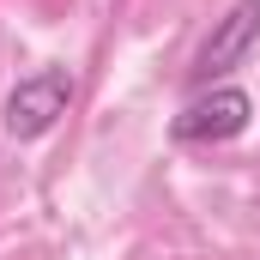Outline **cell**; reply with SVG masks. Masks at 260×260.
<instances>
[{
    "mask_svg": "<svg viewBox=\"0 0 260 260\" xmlns=\"http://www.w3.org/2000/svg\"><path fill=\"white\" fill-rule=\"evenodd\" d=\"M67 103H73V79H67V67H43V73L18 79V85L6 91V103H0V127L12 133V139H43V133L67 115Z\"/></svg>",
    "mask_w": 260,
    "mask_h": 260,
    "instance_id": "6da1fadb",
    "label": "cell"
},
{
    "mask_svg": "<svg viewBox=\"0 0 260 260\" xmlns=\"http://www.w3.org/2000/svg\"><path fill=\"white\" fill-rule=\"evenodd\" d=\"M248 121H254V97L242 85H212V91H200L194 103L176 115L170 133L182 145H224V139L248 133Z\"/></svg>",
    "mask_w": 260,
    "mask_h": 260,
    "instance_id": "7a4b0ae2",
    "label": "cell"
},
{
    "mask_svg": "<svg viewBox=\"0 0 260 260\" xmlns=\"http://www.w3.org/2000/svg\"><path fill=\"white\" fill-rule=\"evenodd\" d=\"M260 43V0H236L218 24H212V37L200 43L194 55V79L200 85H212V79H224L230 67H242V55Z\"/></svg>",
    "mask_w": 260,
    "mask_h": 260,
    "instance_id": "3957f363",
    "label": "cell"
}]
</instances>
